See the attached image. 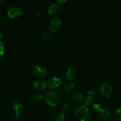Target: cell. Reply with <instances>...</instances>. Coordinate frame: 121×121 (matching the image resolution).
<instances>
[{
  "label": "cell",
  "mask_w": 121,
  "mask_h": 121,
  "mask_svg": "<svg viewBox=\"0 0 121 121\" xmlns=\"http://www.w3.org/2000/svg\"><path fill=\"white\" fill-rule=\"evenodd\" d=\"M76 117L80 121H88L91 118V113L85 105H79L74 110Z\"/></svg>",
  "instance_id": "obj_1"
},
{
  "label": "cell",
  "mask_w": 121,
  "mask_h": 121,
  "mask_svg": "<svg viewBox=\"0 0 121 121\" xmlns=\"http://www.w3.org/2000/svg\"><path fill=\"white\" fill-rule=\"evenodd\" d=\"M44 99L48 105L52 106H56L60 102V99L56 93L53 91L46 92L44 95Z\"/></svg>",
  "instance_id": "obj_2"
},
{
  "label": "cell",
  "mask_w": 121,
  "mask_h": 121,
  "mask_svg": "<svg viewBox=\"0 0 121 121\" xmlns=\"http://www.w3.org/2000/svg\"><path fill=\"white\" fill-rule=\"evenodd\" d=\"M101 94L105 98H109L113 93V89L111 85L108 83H104L99 87Z\"/></svg>",
  "instance_id": "obj_3"
},
{
  "label": "cell",
  "mask_w": 121,
  "mask_h": 121,
  "mask_svg": "<svg viewBox=\"0 0 121 121\" xmlns=\"http://www.w3.org/2000/svg\"><path fill=\"white\" fill-rule=\"evenodd\" d=\"M33 72L34 75L41 78H44L47 74V69L41 65H37L34 66L33 69Z\"/></svg>",
  "instance_id": "obj_4"
},
{
  "label": "cell",
  "mask_w": 121,
  "mask_h": 121,
  "mask_svg": "<svg viewBox=\"0 0 121 121\" xmlns=\"http://www.w3.org/2000/svg\"><path fill=\"white\" fill-rule=\"evenodd\" d=\"M22 13V10L20 7L15 6L9 8L7 15L11 18H17L21 16Z\"/></svg>",
  "instance_id": "obj_5"
},
{
  "label": "cell",
  "mask_w": 121,
  "mask_h": 121,
  "mask_svg": "<svg viewBox=\"0 0 121 121\" xmlns=\"http://www.w3.org/2000/svg\"><path fill=\"white\" fill-rule=\"evenodd\" d=\"M61 20L59 18H54L50 20L48 24V28L52 31H56L61 26Z\"/></svg>",
  "instance_id": "obj_6"
},
{
  "label": "cell",
  "mask_w": 121,
  "mask_h": 121,
  "mask_svg": "<svg viewBox=\"0 0 121 121\" xmlns=\"http://www.w3.org/2000/svg\"><path fill=\"white\" fill-rule=\"evenodd\" d=\"M61 83H62L61 80L59 78H53L49 79L47 82V87L52 89L58 88L61 85Z\"/></svg>",
  "instance_id": "obj_7"
},
{
  "label": "cell",
  "mask_w": 121,
  "mask_h": 121,
  "mask_svg": "<svg viewBox=\"0 0 121 121\" xmlns=\"http://www.w3.org/2000/svg\"><path fill=\"white\" fill-rule=\"evenodd\" d=\"M61 7L58 4H53L48 9V13L50 15H57L61 13Z\"/></svg>",
  "instance_id": "obj_8"
},
{
  "label": "cell",
  "mask_w": 121,
  "mask_h": 121,
  "mask_svg": "<svg viewBox=\"0 0 121 121\" xmlns=\"http://www.w3.org/2000/svg\"><path fill=\"white\" fill-rule=\"evenodd\" d=\"M13 108L15 112V117H19L22 115V112H23V107L22 105L20 104V102L17 101H15L13 103Z\"/></svg>",
  "instance_id": "obj_9"
},
{
  "label": "cell",
  "mask_w": 121,
  "mask_h": 121,
  "mask_svg": "<svg viewBox=\"0 0 121 121\" xmlns=\"http://www.w3.org/2000/svg\"><path fill=\"white\" fill-rule=\"evenodd\" d=\"M100 117L103 121H111L112 115L111 112L108 109H103L100 112Z\"/></svg>",
  "instance_id": "obj_10"
},
{
  "label": "cell",
  "mask_w": 121,
  "mask_h": 121,
  "mask_svg": "<svg viewBox=\"0 0 121 121\" xmlns=\"http://www.w3.org/2000/svg\"><path fill=\"white\" fill-rule=\"evenodd\" d=\"M34 87L38 90H44L47 87V82L44 80H36L33 82Z\"/></svg>",
  "instance_id": "obj_11"
},
{
  "label": "cell",
  "mask_w": 121,
  "mask_h": 121,
  "mask_svg": "<svg viewBox=\"0 0 121 121\" xmlns=\"http://www.w3.org/2000/svg\"><path fill=\"white\" fill-rule=\"evenodd\" d=\"M72 99L74 103L81 104L84 100L83 96L79 92H74L72 95Z\"/></svg>",
  "instance_id": "obj_12"
},
{
  "label": "cell",
  "mask_w": 121,
  "mask_h": 121,
  "mask_svg": "<svg viewBox=\"0 0 121 121\" xmlns=\"http://www.w3.org/2000/svg\"><path fill=\"white\" fill-rule=\"evenodd\" d=\"M75 76V69L73 67H69L66 73V78L68 80H72Z\"/></svg>",
  "instance_id": "obj_13"
},
{
  "label": "cell",
  "mask_w": 121,
  "mask_h": 121,
  "mask_svg": "<svg viewBox=\"0 0 121 121\" xmlns=\"http://www.w3.org/2000/svg\"><path fill=\"white\" fill-rule=\"evenodd\" d=\"M74 83L72 82H67L63 86V91L65 93H69L74 88Z\"/></svg>",
  "instance_id": "obj_14"
},
{
  "label": "cell",
  "mask_w": 121,
  "mask_h": 121,
  "mask_svg": "<svg viewBox=\"0 0 121 121\" xmlns=\"http://www.w3.org/2000/svg\"><path fill=\"white\" fill-rule=\"evenodd\" d=\"M54 121H66L65 115L63 113H58L54 116Z\"/></svg>",
  "instance_id": "obj_15"
},
{
  "label": "cell",
  "mask_w": 121,
  "mask_h": 121,
  "mask_svg": "<svg viewBox=\"0 0 121 121\" xmlns=\"http://www.w3.org/2000/svg\"><path fill=\"white\" fill-rule=\"evenodd\" d=\"M53 38V34L49 32L44 33L42 35V40L45 41H48Z\"/></svg>",
  "instance_id": "obj_16"
},
{
  "label": "cell",
  "mask_w": 121,
  "mask_h": 121,
  "mask_svg": "<svg viewBox=\"0 0 121 121\" xmlns=\"http://www.w3.org/2000/svg\"><path fill=\"white\" fill-rule=\"evenodd\" d=\"M94 102V99H93V97L92 96H88L85 99V106H91L92 105V104H93Z\"/></svg>",
  "instance_id": "obj_17"
},
{
  "label": "cell",
  "mask_w": 121,
  "mask_h": 121,
  "mask_svg": "<svg viewBox=\"0 0 121 121\" xmlns=\"http://www.w3.org/2000/svg\"><path fill=\"white\" fill-rule=\"evenodd\" d=\"M70 108V106L69 105V104H64V105L61 106V112H62L61 113L65 114V113H67V112L69 111Z\"/></svg>",
  "instance_id": "obj_18"
},
{
  "label": "cell",
  "mask_w": 121,
  "mask_h": 121,
  "mask_svg": "<svg viewBox=\"0 0 121 121\" xmlns=\"http://www.w3.org/2000/svg\"><path fill=\"white\" fill-rule=\"evenodd\" d=\"M43 98V96L40 94H35L32 97V100L34 102H39Z\"/></svg>",
  "instance_id": "obj_19"
},
{
  "label": "cell",
  "mask_w": 121,
  "mask_h": 121,
  "mask_svg": "<svg viewBox=\"0 0 121 121\" xmlns=\"http://www.w3.org/2000/svg\"><path fill=\"white\" fill-rule=\"evenodd\" d=\"M93 109L95 112H101L102 110L103 109L102 108V106L99 104H95L93 105Z\"/></svg>",
  "instance_id": "obj_20"
},
{
  "label": "cell",
  "mask_w": 121,
  "mask_h": 121,
  "mask_svg": "<svg viewBox=\"0 0 121 121\" xmlns=\"http://www.w3.org/2000/svg\"><path fill=\"white\" fill-rule=\"evenodd\" d=\"M87 95L89 96L93 97L94 96H95L96 95V91L95 89L91 88L87 91Z\"/></svg>",
  "instance_id": "obj_21"
},
{
  "label": "cell",
  "mask_w": 121,
  "mask_h": 121,
  "mask_svg": "<svg viewBox=\"0 0 121 121\" xmlns=\"http://www.w3.org/2000/svg\"><path fill=\"white\" fill-rule=\"evenodd\" d=\"M4 54V45L1 41H0V56Z\"/></svg>",
  "instance_id": "obj_22"
},
{
  "label": "cell",
  "mask_w": 121,
  "mask_h": 121,
  "mask_svg": "<svg viewBox=\"0 0 121 121\" xmlns=\"http://www.w3.org/2000/svg\"><path fill=\"white\" fill-rule=\"evenodd\" d=\"M115 112L118 113L119 117H121V106H119V107L117 108V109H116Z\"/></svg>",
  "instance_id": "obj_23"
},
{
  "label": "cell",
  "mask_w": 121,
  "mask_h": 121,
  "mask_svg": "<svg viewBox=\"0 0 121 121\" xmlns=\"http://www.w3.org/2000/svg\"><path fill=\"white\" fill-rule=\"evenodd\" d=\"M114 121H121V117H117L115 118Z\"/></svg>",
  "instance_id": "obj_24"
},
{
  "label": "cell",
  "mask_w": 121,
  "mask_h": 121,
  "mask_svg": "<svg viewBox=\"0 0 121 121\" xmlns=\"http://www.w3.org/2000/svg\"><path fill=\"white\" fill-rule=\"evenodd\" d=\"M57 2H59V3H60V4H63V3H65V2H66V1H65V0H64V1H61V0H60V1H57Z\"/></svg>",
  "instance_id": "obj_25"
},
{
  "label": "cell",
  "mask_w": 121,
  "mask_h": 121,
  "mask_svg": "<svg viewBox=\"0 0 121 121\" xmlns=\"http://www.w3.org/2000/svg\"><path fill=\"white\" fill-rule=\"evenodd\" d=\"M2 37V32H1V31L0 30V39H1Z\"/></svg>",
  "instance_id": "obj_26"
},
{
  "label": "cell",
  "mask_w": 121,
  "mask_h": 121,
  "mask_svg": "<svg viewBox=\"0 0 121 121\" xmlns=\"http://www.w3.org/2000/svg\"><path fill=\"white\" fill-rule=\"evenodd\" d=\"M4 2V0H0V5L2 4Z\"/></svg>",
  "instance_id": "obj_27"
}]
</instances>
